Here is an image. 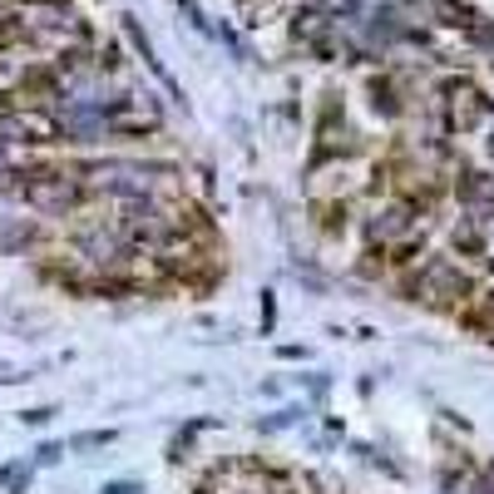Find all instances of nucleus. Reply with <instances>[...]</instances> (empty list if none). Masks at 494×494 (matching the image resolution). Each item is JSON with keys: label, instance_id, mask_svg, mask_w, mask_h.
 <instances>
[{"label": "nucleus", "instance_id": "2", "mask_svg": "<svg viewBox=\"0 0 494 494\" xmlns=\"http://www.w3.org/2000/svg\"><path fill=\"white\" fill-rule=\"evenodd\" d=\"M114 440V430H100V436H79L75 445H79V450H94V445H110Z\"/></svg>", "mask_w": 494, "mask_h": 494}, {"label": "nucleus", "instance_id": "1", "mask_svg": "<svg viewBox=\"0 0 494 494\" xmlns=\"http://www.w3.org/2000/svg\"><path fill=\"white\" fill-rule=\"evenodd\" d=\"M420 287H426L430 297H440V302H455L460 297L465 302V292H469V282H465V272L455 268V262H445V258H436L426 272H420Z\"/></svg>", "mask_w": 494, "mask_h": 494}]
</instances>
